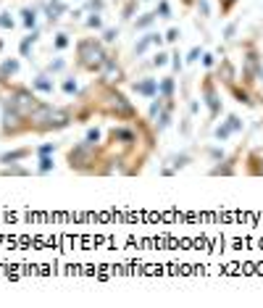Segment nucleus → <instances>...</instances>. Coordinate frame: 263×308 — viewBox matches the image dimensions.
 I'll return each mask as SVG.
<instances>
[{"mask_svg": "<svg viewBox=\"0 0 263 308\" xmlns=\"http://www.w3.org/2000/svg\"><path fill=\"white\" fill-rule=\"evenodd\" d=\"M103 147H106V153L111 156L113 166H116V174L121 177L142 174L145 164L153 156V150L142 142L134 124H113V127H108Z\"/></svg>", "mask_w": 263, "mask_h": 308, "instance_id": "f257e3e1", "label": "nucleus"}, {"mask_svg": "<svg viewBox=\"0 0 263 308\" xmlns=\"http://www.w3.org/2000/svg\"><path fill=\"white\" fill-rule=\"evenodd\" d=\"M76 100L87 103V106L95 111V116L108 119V121H116V124H134L137 119L142 116V113L137 111V106L132 103V98L124 93L121 87L103 82L100 76L93 79L87 87L79 90Z\"/></svg>", "mask_w": 263, "mask_h": 308, "instance_id": "f03ea898", "label": "nucleus"}, {"mask_svg": "<svg viewBox=\"0 0 263 308\" xmlns=\"http://www.w3.org/2000/svg\"><path fill=\"white\" fill-rule=\"evenodd\" d=\"M66 166L79 177H113L116 166H113L111 156L106 153L103 142H87L79 140L66 147Z\"/></svg>", "mask_w": 263, "mask_h": 308, "instance_id": "7ed1b4c3", "label": "nucleus"}, {"mask_svg": "<svg viewBox=\"0 0 263 308\" xmlns=\"http://www.w3.org/2000/svg\"><path fill=\"white\" fill-rule=\"evenodd\" d=\"M27 124H29V134L45 137V134H55V132L68 129L74 124V116H71V108L68 106H53V103L42 100L27 116Z\"/></svg>", "mask_w": 263, "mask_h": 308, "instance_id": "20e7f679", "label": "nucleus"}, {"mask_svg": "<svg viewBox=\"0 0 263 308\" xmlns=\"http://www.w3.org/2000/svg\"><path fill=\"white\" fill-rule=\"evenodd\" d=\"M111 48L100 37H76L74 42V74H87V76H98L103 71V66L108 61Z\"/></svg>", "mask_w": 263, "mask_h": 308, "instance_id": "39448f33", "label": "nucleus"}, {"mask_svg": "<svg viewBox=\"0 0 263 308\" xmlns=\"http://www.w3.org/2000/svg\"><path fill=\"white\" fill-rule=\"evenodd\" d=\"M29 134V124L27 116L21 113L11 98L0 90V140L8 142V140H19V137Z\"/></svg>", "mask_w": 263, "mask_h": 308, "instance_id": "423d86ee", "label": "nucleus"}, {"mask_svg": "<svg viewBox=\"0 0 263 308\" xmlns=\"http://www.w3.org/2000/svg\"><path fill=\"white\" fill-rule=\"evenodd\" d=\"M0 90H3V93L11 98V103H14V106H16L21 113H24V116H29V113H32L34 108H37L40 103H42V98H40L37 93H34V90H32L29 85L16 82V79H14V82H8L6 87H0Z\"/></svg>", "mask_w": 263, "mask_h": 308, "instance_id": "0eeeda50", "label": "nucleus"}, {"mask_svg": "<svg viewBox=\"0 0 263 308\" xmlns=\"http://www.w3.org/2000/svg\"><path fill=\"white\" fill-rule=\"evenodd\" d=\"M200 100L205 103V108H208V119L211 121H216L224 113V100H221L219 82H216L213 71H208V74L200 79Z\"/></svg>", "mask_w": 263, "mask_h": 308, "instance_id": "6e6552de", "label": "nucleus"}, {"mask_svg": "<svg viewBox=\"0 0 263 308\" xmlns=\"http://www.w3.org/2000/svg\"><path fill=\"white\" fill-rule=\"evenodd\" d=\"M263 61V53L255 48L253 40L245 42V55H242V74H239V85H245L253 90V85L258 82V66Z\"/></svg>", "mask_w": 263, "mask_h": 308, "instance_id": "1a4fd4ad", "label": "nucleus"}, {"mask_svg": "<svg viewBox=\"0 0 263 308\" xmlns=\"http://www.w3.org/2000/svg\"><path fill=\"white\" fill-rule=\"evenodd\" d=\"M103 82H108V85H116V87H124L129 82V74H127V68H124L121 63V55H119V48L116 45H111V53H108V61L106 66H103V71L98 74Z\"/></svg>", "mask_w": 263, "mask_h": 308, "instance_id": "9d476101", "label": "nucleus"}, {"mask_svg": "<svg viewBox=\"0 0 263 308\" xmlns=\"http://www.w3.org/2000/svg\"><path fill=\"white\" fill-rule=\"evenodd\" d=\"M213 76H216V82L224 85V87H229L234 82H239V74H237V68L229 58H219L213 66Z\"/></svg>", "mask_w": 263, "mask_h": 308, "instance_id": "9b49d317", "label": "nucleus"}, {"mask_svg": "<svg viewBox=\"0 0 263 308\" xmlns=\"http://www.w3.org/2000/svg\"><path fill=\"white\" fill-rule=\"evenodd\" d=\"M129 90L134 95H140V98H147V100H153L158 95V79L155 76H140V79H129Z\"/></svg>", "mask_w": 263, "mask_h": 308, "instance_id": "f8f14e48", "label": "nucleus"}, {"mask_svg": "<svg viewBox=\"0 0 263 308\" xmlns=\"http://www.w3.org/2000/svg\"><path fill=\"white\" fill-rule=\"evenodd\" d=\"M242 129V119L237 116V113H229V116H226V121H221L219 127L213 129V137L219 142H224V140H229V137L234 134V132H239Z\"/></svg>", "mask_w": 263, "mask_h": 308, "instance_id": "ddd939ff", "label": "nucleus"}, {"mask_svg": "<svg viewBox=\"0 0 263 308\" xmlns=\"http://www.w3.org/2000/svg\"><path fill=\"white\" fill-rule=\"evenodd\" d=\"M34 156V147L32 145H21V147H11V150L0 153V166H8V164H24Z\"/></svg>", "mask_w": 263, "mask_h": 308, "instance_id": "4468645a", "label": "nucleus"}, {"mask_svg": "<svg viewBox=\"0 0 263 308\" xmlns=\"http://www.w3.org/2000/svg\"><path fill=\"white\" fill-rule=\"evenodd\" d=\"M29 87H32L37 95H53V93H55V79H53L50 74L40 71V74H34V76H32Z\"/></svg>", "mask_w": 263, "mask_h": 308, "instance_id": "2eb2a0df", "label": "nucleus"}, {"mask_svg": "<svg viewBox=\"0 0 263 308\" xmlns=\"http://www.w3.org/2000/svg\"><path fill=\"white\" fill-rule=\"evenodd\" d=\"M66 14H68V6L63 0H48V3H45V19H48L50 27H58L61 16H66Z\"/></svg>", "mask_w": 263, "mask_h": 308, "instance_id": "dca6fc26", "label": "nucleus"}, {"mask_svg": "<svg viewBox=\"0 0 263 308\" xmlns=\"http://www.w3.org/2000/svg\"><path fill=\"white\" fill-rule=\"evenodd\" d=\"M237 161H239V153H232L229 158H221V161H216V166L211 169V177H232L237 171Z\"/></svg>", "mask_w": 263, "mask_h": 308, "instance_id": "f3484780", "label": "nucleus"}, {"mask_svg": "<svg viewBox=\"0 0 263 308\" xmlns=\"http://www.w3.org/2000/svg\"><path fill=\"white\" fill-rule=\"evenodd\" d=\"M166 164H168V166L161 169V177H171V174H177L179 169H187V166L192 164V156H190V153H177V156H171Z\"/></svg>", "mask_w": 263, "mask_h": 308, "instance_id": "a211bd4d", "label": "nucleus"}, {"mask_svg": "<svg viewBox=\"0 0 263 308\" xmlns=\"http://www.w3.org/2000/svg\"><path fill=\"white\" fill-rule=\"evenodd\" d=\"M21 61L19 58H3L0 61V87H6L8 82H14V76L19 74Z\"/></svg>", "mask_w": 263, "mask_h": 308, "instance_id": "6ab92c4d", "label": "nucleus"}, {"mask_svg": "<svg viewBox=\"0 0 263 308\" xmlns=\"http://www.w3.org/2000/svg\"><path fill=\"white\" fill-rule=\"evenodd\" d=\"M245 171H247L250 177H263V150H260V147H255V150L247 153Z\"/></svg>", "mask_w": 263, "mask_h": 308, "instance_id": "aec40b11", "label": "nucleus"}, {"mask_svg": "<svg viewBox=\"0 0 263 308\" xmlns=\"http://www.w3.org/2000/svg\"><path fill=\"white\" fill-rule=\"evenodd\" d=\"M40 42V29H32V32H27L24 37H21V42H19V55L21 58H32V50H34V45Z\"/></svg>", "mask_w": 263, "mask_h": 308, "instance_id": "412c9836", "label": "nucleus"}, {"mask_svg": "<svg viewBox=\"0 0 263 308\" xmlns=\"http://www.w3.org/2000/svg\"><path fill=\"white\" fill-rule=\"evenodd\" d=\"M153 48V32H145L142 37H137V42L132 45V58H145V53Z\"/></svg>", "mask_w": 263, "mask_h": 308, "instance_id": "4be33fe9", "label": "nucleus"}, {"mask_svg": "<svg viewBox=\"0 0 263 308\" xmlns=\"http://www.w3.org/2000/svg\"><path fill=\"white\" fill-rule=\"evenodd\" d=\"M158 95L161 98H177V76L174 74L158 79Z\"/></svg>", "mask_w": 263, "mask_h": 308, "instance_id": "5701e85b", "label": "nucleus"}, {"mask_svg": "<svg viewBox=\"0 0 263 308\" xmlns=\"http://www.w3.org/2000/svg\"><path fill=\"white\" fill-rule=\"evenodd\" d=\"M155 21H158V14H155V11H147V14H140L132 21V29L134 32H145V29H150Z\"/></svg>", "mask_w": 263, "mask_h": 308, "instance_id": "b1692460", "label": "nucleus"}, {"mask_svg": "<svg viewBox=\"0 0 263 308\" xmlns=\"http://www.w3.org/2000/svg\"><path fill=\"white\" fill-rule=\"evenodd\" d=\"M19 16H21V27H24L27 32L37 29V8H29V6H24V8L19 11Z\"/></svg>", "mask_w": 263, "mask_h": 308, "instance_id": "393cba45", "label": "nucleus"}, {"mask_svg": "<svg viewBox=\"0 0 263 308\" xmlns=\"http://www.w3.org/2000/svg\"><path fill=\"white\" fill-rule=\"evenodd\" d=\"M0 177H32V169L24 164H8L0 166Z\"/></svg>", "mask_w": 263, "mask_h": 308, "instance_id": "a878e982", "label": "nucleus"}, {"mask_svg": "<svg viewBox=\"0 0 263 308\" xmlns=\"http://www.w3.org/2000/svg\"><path fill=\"white\" fill-rule=\"evenodd\" d=\"M79 90H82V87H79V82H76V74H68V76L61 79V93L66 98H76Z\"/></svg>", "mask_w": 263, "mask_h": 308, "instance_id": "bb28decb", "label": "nucleus"}, {"mask_svg": "<svg viewBox=\"0 0 263 308\" xmlns=\"http://www.w3.org/2000/svg\"><path fill=\"white\" fill-rule=\"evenodd\" d=\"M68 45H71V34H68V32H55L53 34V50L55 53H63Z\"/></svg>", "mask_w": 263, "mask_h": 308, "instance_id": "cd10ccee", "label": "nucleus"}, {"mask_svg": "<svg viewBox=\"0 0 263 308\" xmlns=\"http://www.w3.org/2000/svg\"><path fill=\"white\" fill-rule=\"evenodd\" d=\"M50 171H55L53 156H37V171L34 174H50Z\"/></svg>", "mask_w": 263, "mask_h": 308, "instance_id": "c85d7f7f", "label": "nucleus"}, {"mask_svg": "<svg viewBox=\"0 0 263 308\" xmlns=\"http://www.w3.org/2000/svg\"><path fill=\"white\" fill-rule=\"evenodd\" d=\"M137 6H140V0H124L121 6V19L124 21H132L137 16Z\"/></svg>", "mask_w": 263, "mask_h": 308, "instance_id": "c756f323", "label": "nucleus"}, {"mask_svg": "<svg viewBox=\"0 0 263 308\" xmlns=\"http://www.w3.org/2000/svg\"><path fill=\"white\" fill-rule=\"evenodd\" d=\"M84 27H87V29H95V32H103V29H106V21H103V14H87V19H84Z\"/></svg>", "mask_w": 263, "mask_h": 308, "instance_id": "7c9ffc66", "label": "nucleus"}, {"mask_svg": "<svg viewBox=\"0 0 263 308\" xmlns=\"http://www.w3.org/2000/svg\"><path fill=\"white\" fill-rule=\"evenodd\" d=\"M100 40L106 42L108 48H111V45H116L119 42V27H106V29L100 32Z\"/></svg>", "mask_w": 263, "mask_h": 308, "instance_id": "2f4dec72", "label": "nucleus"}, {"mask_svg": "<svg viewBox=\"0 0 263 308\" xmlns=\"http://www.w3.org/2000/svg\"><path fill=\"white\" fill-rule=\"evenodd\" d=\"M166 63H171V53H166L163 48H158L155 55H153V61H150V66L153 68H163Z\"/></svg>", "mask_w": 263, "mask_h": 308, "instance_id": "473e14b6", "label": "nucleus"}, {"mask_svg": "<svg viewBox=\"0 0 263 308\" xmlns=\"http://www.w3.org/2000/svg\"><path fill=\"white\" fill-rule=\"evenodd\" d=\"M68 63H66V58H53L48 66H45V74H50V76H55V74H61L63 68H66Z\"/></svg>", "mask_w": 263, "mask_h": 308, "instance_id": "72a5a7b5", "label": "nucleus"}, {"mask_svg": "<svg viewBox=\"0 0 263 308\" xmlns=\"http://www.w3.org/2000/svg\"><path fill=\"white\" fill-rule=\"evenodd\" d=\"M55 150H58V142H42L34 147V156H55Z\"/></svg>", "mask_w": 263, "mask_h": 308, "instance_id": "f704fd0d", "label": "nucleus"}, {"mask_svg": "<svg viewBox=\"0 0 263 308\" xmlns=\"http://www.w3.org/2000/svg\"><path fill=\"white\" fill-rule=\"evenodd\" d=\"M84 11L87 14H103V11H106V0H87Z\"/></svg>", "mask_w": 263, "mask_h": 308, "instance_id": "c9c22d12", "label": "nucleus"}, {"mask_svg": "<svg viewBox=\"0 0 263 308\" xmlns=\"http://www.w3.org/2000/svg\"><path fill=\"white\" fill-rule=\"evenodd\" d=\"M155 14H158V19H171V3L168 0H158Z\"/></svg>", "mask_w": 263, "mask_h": 308, "instance_id": "e433bc0d", "label": "nucleus"}, {"mask_svg": "<svg viewBox=\"0 0 263 308\" xmlns=\"http://www.w3.org/2000/svg\"><path fill=\"white\" fill-rule=\"evenodd\" d=\"M182 66H185V61H182V53H179V48H174V50H171V68H174V74L182 71Z\"/></svg>", "mask_w": 263, "mask_h": 308, "instance_id": "4c0bfd02", "label": "nucleus"}, {"mask_svg": "<svg viewBox=\"0 0 263 308\" xmlns=\"http://www.w3.org/2000/svg\"><path fill=\"white\" fill-rule=\"evenodd\" d=\"M16 27V19L8 14V11H3V14H0V29H14Z\"/></svg>", "mask_w": 263, "mask_h": 308, "instance_id": "58836bf2", "label": "nucleus"}, {"mask_svg": "<svg viewBox=\"0 0 263 308\" xmlns=\"http://www.w3.org/2000/svg\"><path fill=\"white\" fill-rule=\"evenodd\" d=\"M84 140H87V142H103V132H100L98 127H90V129L84 132Z\"/></svg>", "mask_w": 263, "mask_h": 308, "instance_id": "ea45409f", "label": "nucleus"}, {"mask_svg": "<svg viewBox=\"0 0 263 308\" xmlns=\"http://www.w3.org/2000/svg\"><path fill=\"white\" fill-rule=\"evenodd\" d=\"M237 6V0H219V11H221V16H229L232 11Z\"/></svg>", "mask_w": 263, "mask_h": 308, "instance_id": "a19ab883", "label": "nucleus"}, {"mask_svg": "<svg viewBox=\"0 0 263 308\" xmlns=\"http://www.w3.org/2000/svg\"><path fill=\"white\" fill-rule=\"evenodd\" d=\"M179 37H182V32H179L177 27H171V29L163 34V40H166L168 45H177V42H179Z\"/></svg>", "mask_w": 263, "mask_h": 308, "instance_id": "79ce46f5", "label": "nucleus"}, {"mask_svg": "<svg viewBox=\"0 0 263 308\" xmlns=\"http://www.w3.org/2000/svg\"><path fill=\"white\" fill-rule=\"evenodd\" d=\"M200 55H203V48L200 45H195L190 53H187V63H195V61H200Z\"/></svg>", "mask_w": 263, "mask_h": 308, "instance_id": "37998d69", "label": "nucleus"}, {"mask_svg": "<svg viewBox=\"0 0 263 308\" xmlns=\"http://www.w3.org/2000/svg\"><path fill=\"white\" fill-rule=\"evenodd\" d=\"M200 61H203V66H205V68H213L219 58H216L213 53H203V55H200Z\"/></svg>", "mask_w": 263, "mask_h": 308, "instance_id": "c03bdc74", "label": "nucleus"}, {"mask_svg": "<svg viewBox=\"0 0 263 308\" xmlns=\"http://www.w3.org/2000/svg\"><path fill=\"white\" fill-rule=\"evenodd\" d=\"M211 158H213V161H221V158H224V150H221V147H211Z\"/></svg>", "mask_w": 263, "mask_h": 308, "instance_id": "a18cd8bd", "label": "nucleus"}, {"mask_svg": "<svg viewBox=\"0 0 263 308\" xmlns=\"http://www.w3.org/2000/svg\"><path fill=\"white\" fill-rule=\"evenodd\" d=\"M234 32H237V24H229V27H226V32H224V37H226V40H232V37H234Z\"/></svg>", "mask_w": 263, "mask_h": 308, "instance_id": "49530a36", "label": "nucleus"}, {"mask_svg": "<svg viewBox=\"0 0 263 308\" xmlns=\"http://www.w3.org/2000/svg\"><path fill=\"white\" fill-rule=\"evenodd\" d=\"M190 111L198 113V111H200V103H198V100H190Z\"/></svg>", "mask_w": 263, "mask_h": 308, "instance_id": "de8ad7c7", "label": "nucleus"}, {"mask_svg": "<svg viewBox=\"0 0 263 308\" xmlns=\"http://www.w3.org/2000/svg\"><path fill=\"white\" fill-rule=\"evenodd\" d=\"M258 79L263 82V61H260V66H258Z\"/></svg>", "mask_w": 263, "mask_h": 308, "instance_id": "09e8293b", "label": "nucleus"}, {"mask_svg": "<svg viewBox=\"0 0 263 308\" xmlns=\"http://www.w3.org/2000/svg\"><path fill=\"white\" fill-rule=\"evenodd\" d=\"M3 48H6V42H3V37H0V53H3Z\"/></svg>", "mask_w": 263, "mask_h": 308, "instance_id": "8fccbe9b", "label": "nucleus"}]
</instances>
